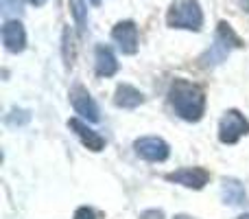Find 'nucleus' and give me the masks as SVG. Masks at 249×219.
<instances>
[{"mask_svg":"<svg viewBox=\"0 0 249 219\" xmlns=\"http://www.w3.org/2000/svg\"><path fill=\"white\" fill-rule=\"evenodd\" d=\"M168 103L181 120L197 123L206 114V95L197 83L188 79H175L168 88Z\"/></svg>","mask_w":249,"mask_h":219,"instance_id":"1","label":"nucleus"},{"mask_svg":"<svg viewBox=\"0 0 249 219\" xmlns=\"http://www.w3.org/2000/svg\"><path fill=\"white\" fill-rule=\"evenodd\" d=\"M243 46V40L234 33V29L228 24V22H219L214 33V44L199 57L203 68H214V66L223 64L225 60L230 57V53L236 51V48Z\"/></svg>","mask_w":249,"mask_h":219,"instance_id":"2","label":"nucleus"},{"mask_svg":"<svg viewBox=\"0 0 249 219\" xmlns=\"http://www.w3.org/2000/svg\"><path fill=\"white\" fill-rule=\"evenodd\" d=\"M166 24L171 29L184 31H201L203 26V9L199 0H179L171 7L166 16Z\"/></svg>","mask_w":249,"mask_h":219,"instance_id":"3","label":"nucleus"},{"mask_svg":"<svg viewBox=\"0 0 249 219\" xmlns=\"http://www.w3.org/2000/svg\"><path fill=\"white\" fill-rule=\"evenodd\" d=\"M249 134V120L238 110H228L219 123V140L223 145H234Z\"/></svg>","mask_w":249,"mask_h":219,"instance_id":"4","label":"nucleus"},{"mask_svg":"<svg viewBox=\"0 0 249 219\" xmlns=\"http://www.w3.org/2000/svg\"><path fill=\"white\" fill-rule=\"evenodd\" d=\"M133 149L146 162H164L171 156V147L160 136H142L133 142Z\"/></svg>","mask_w":249,"mask_h":219,"instance_id":"5","label":"nucleus"},{"mask_svg":"<svg viewBox=\"0 0 249 219\" xmlns=\"http://www.w3.org/2000/svg\"><path fill=\"white\" fill-rule=\"evenodd\" d=\"M70 103H72L74 112H77L81 119L90 120V123H99L101 120V110H99V105H96L94 97L83 86H72V90H70Z\"/></svg>","mask_w":249,"mask_h":219,"instance_id":"6","label":"nucleus"},{"mask_svg":"<svg viewBox=\"0 0 249 219\" xmlns=\"http://www.w3.org/2000/svg\"><path fill=\"white\" fill-rule=\"evenodd\" d=\"M112 40L116 42L123 55H136L138 53V26L133 20H123L112 29Z\"/></svg>","mask_w":249,"mask_h":219,"instance_id":"7","label":"nucleus"},{"mask_svg":"<svg viewBox=\"0 0 249 219\" xmlns=\"http://www.w3.org/2000/svg\"><path fill=\"white\" fill-rule=\"evenodd\" d=\"M166 182H173V184H181L186 189H203V186L210 182V173L201 167H184V169H177V171L168 173Z\"/></svg>","mask_w":249,"mask_h":219,"instance_id":"8","label":"nucleus"},{"mask_svg":"<svg viewBox=\"0 0 249 219\" xmlns=\"http://www.w3.org/2000/svg\"><path fill=\"white\" fill-rule=\"evenodd\" d=\"M2 44L9 53H22L26 48V31L18 18H9L2 24Z\"/></svg>","mask_w":249,"mask_h":219,"instance_id":"9","label":"nucleus"},{"mask_svg":"<svg viewBox=\"0 0 249 219\" xmlns=\"http://www.w3.org/2000/svg\"><path fill=\"white\" fill-rule=\"evenodd\" d=\"M68 127L72 129L74 136L83 142V147H88L90 151H103L105 149V138L101 136L96 129H92L86 120H81V119L74 116V119L68 120Z\"/></svg>","mask_w":249,"mask_h":219,"instance_id":"10","label":"nucleus"},{"mask_svg":"<svg viewBox=\"0 0 249 219\" xmlns=\"http://www.w3.org/2000/svg\"><path fill=\"white\" fill-rule=\"evenodd\" d=\"M94 68L99 77H112V75L118 73V60L109 46L99 44L94 48Z\"/></svg>","mask_w":249,"mask_h":219,"instance_id":"11","label":"nucleus"},{"mask_svg":"<svg viewBox=\"0 0 249 219\" xmlns=\"http://www.w3.org/2000/svg\"><path fill=\"white\" fill-rule=\"evenodd\" d=\"M114 103H116V108L123 110H136L138 105L144 103V95L129 83H121L116 88V95H114Z\"/></svg>","mask_w":249,"mask_h":219,"instance_id":"12","label":"nucleus"},{"mask_svg":"<svg viewBox=\"0 0 249 219\" xmlns=\"http://www.w3.org/2000/svg\"><path fill=\"white\" fill-rule=\"evenodd\" d=\"M221 193H223V202L230 204V206H245V204H249L245 186L238 180H234V178H225L223 186H221Z\"/></svg>","mask_w":249,"mask_h":219,"instance_id":"13","label":"nucleus"},{"mask_svg":"<svg viewBox=\"0 0 249 219\" xmlns=\"http://www.w3.org/2000/svg\"><path fill=\"white\" fill-rule=\"evenodd\" d=\"M68 4H70V13H72L79 31L83 33L86 26H88V4H86V0H68Z\"/></svg>","mask_w":249,"mask_h":219,"instance_id":"14","label":"nucleus"},{"mask_svg":"<svg viewBox=\"0 0 249 219\" xmlns=\"http://www.w3.org/2000/svg\"><path fill=\"white\" fill-rule=\"evenodd\" d=\"M29 120H31V112L20 110V108H13L7 116H4V123H7L9 127H22V125H26Z\"/></svg>","mask_w":249,"mask_h":219,"instance_id":"15","label":"nucleus"},{"mask_svg":"<svg viewBox=\"0 0 249 219\" xmlns=\"http://www.w3.org/2000/svg\"><path fill=\"white\" fill-rule=\"evenodd\" d=\"M11 11H22V0H2V13L9 16Z\"/></svg>","mask_w":249,"mask_h":219,"instance_id":"16","label":"nucleus"},{"mask_svg":"<svg viewBox=\"0 0 249 219\" xmlns=\"http://www.w3.org/2000/svg\"><path fill=\"white\" fill-rule=\"evenodd\" d=\"M74 219H96V213L90 206H81L74 211Z\"/></svg>","mask_w":249,"mask_h":219,"instance_id":"17","label":"nucleus"},{"mask_svg":"<svg viewBox=\"0 0 249 219\" xmlns=\"http://www.w3.org/2000/svg\"><path fill=\"white\" fill-rule=\"evenodd\" d=\"M140 219H164V213L160 208H151V211H144L140 215Z\"/></svg>","mask_w":249,"mask_h":219,"instance_id":"18","label":"nucleus"},{"mask_svg":"<svg viewBox=\"0 0 249 219\" xmlns=\"http://www.w3.org/2000/svg\"><path fill=\"white\" fill-rule=\"evenodd\" d=\"M31 4H35V7H42V4H46V0H31Z\"/></svg>","mask_w":249,"mask_h":219,"instance_id":"19","label":"nucleus"},{"mask_svg":"<svg viewBox=\"0 0 249 219\" xmlns=\"http://www.w3.org/2000/svg\"><path fill=\"white\" fill-rule=\"evenodd\" d=\"M90 2H92V4H101V2H103V0H90Z\"/></svg>","mask_w":249,"mask_h":219,"instance_id":"20","label":"nucleus"},{"mask_svg":"<svg viewBox=\"0 0 249 219\" xmlns=\"http://www.w3.org/2000/svg\"><path fill=\"white\" fill-rule=\"evenodd\" d=\"M238 219H249V215H243V217H238Z\"/></svg>","mask_w":249,"mask_h":219,"instance_id":"21","label":"nucleus"}]
</instances>
